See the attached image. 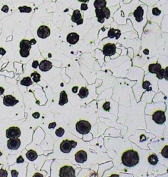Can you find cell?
Segmentation results:
<instances>
[{
	"label": "cell",
	"instance_id": "obj_1",
	"mask_svg": "<svg viewBox=\"0 0 168 177\" xmlns=\"http://www.w3.org/2000/svg\"><path fill=\"white\" fill-rule=\"evenodd\" d=\"M122 163L127 167L135 166L139 162V155L137 152L133 149H129L125 152L122 156Z\"/></svg>",
	"mask_w": 168,
	"mask_h": 177
},
{
	"label": "cell",
	"instance_id": "obj_2",
	"mask_svg": "<svg viewBox=\"0 0 168 177\" xmlns=\"http://www.w3.org/2000/svg\"><path fill=\"white\" fill-rule=\"evenodd\" d=\"M95 13L98 22L100 23H103L105 18L108 19L110 17V11L106 7L100 9H95Z\"/></svg>",
	"mask_w": 168,
	"mask_h": 177
},
{
	"label": "cell",
	"instance_id": "obj_3",
	"mask_svg": "<svg viewBox=\"0 0 168 177\" xmlns=\"http://www.w3.org/2000/svg\"><path fill=\"white\" fill-rule=\"evenodd\" d=\"M76 130L77 131L82 134H88L91 131V125L88 121L85 120H80L76 124Z\"/></svg>",
	"mask_w": 168,
	"mask_h": 177
},
{
	"label": "cell",
	"instance_id": "obj_4",
	"mask_svg": "<svg viewBox=\"0 0 168 177\" xmlns=\"http://www.w3.org/2000/svg\"><path fill=\"white\" fill-rule=\"evenodd\" d=\"M77 146V142L74 140H63L61 144H60V148L61 152L65 154H68L70 152L71 149L72 148H76Z\"/></svg>",
	"mask_w": 168,
	"mask_h": 177
},
{
	"label": "cell",
	"instance_id": "obj_5",
	"mask_svg": "<svg viewBox=\"0 0 168 177\" xmlns=\"http://www.w3.org/2000/svg\"><path fill=\"white\" fill-rule=\"evenodd\" d=\"M59 176L60 177H74L75 176V170L72 166H64L60 170Z\"/></svg>",
	"mask_w": 168,
	"mask_h": 177
},
{
	"label": "cell",
	"instance_id": "obj_6",
	"mask_svg": "<svg viewBox=\"0 0 168 177\" xmlns=\"http://www.w3.org/2000/svg\"><path fill=\"white\" fill-rule=\"evenodd\" d=\"M152 119L156 124L160 125L163 124L166 119L165 112L161 110L156 111L152 115Z\"/></svg>",
	"mask_w": 168,
	"mask_h": 177
},
{
	"label": "cell",
	"instance_id": "obj_7",
	"mask_svg": "<svg viewBox=\"0 0 168 177\" xmlns=\"http://www.w3.org/2000/svg\"><path fill=\"white\" fill-rule=\"evenodd\" d=\"M21 132L20 129L17 127H11L6 131V136L8 139L18 138L21 136Z\"/></svg>",
	"mask_w": 168,
	"mask_h": 177
},
{
	"label": "cell",
	"instance_id": "obj_8",
	"mask_svg": "<svg viewBox=\"0 0 168 177\" xmlns=\"http://www.w3.org/2000/svg\"><path fill=\"white\" fill-rule=\"evenodd\" d=\"M103 51L105 56H112L116 53V46L113 43H107L104 45Z\"/></svg>",
	"mask_w": 168,
	"mask_h": 177
},
{
	"label": "cell",
	"instance_id": "obj_9",
	"mask_svg": "<svg viewBox=\"0 0 168 177\" xmlns=\"http://www.w3.org/2000/svg\"><path fill=\"white\" fill-rule=\"evenodd\" d=\"M37 33L39 38L42 39H45L50 36L51 30L48 26L42 25L39 26V28L37 31Z\"/></svg>",
	"mask_w": 168,
	"mask_h": 177
},
{
	"label": "cell",
	"instance_id": "obj_10",
	"mask_svg": "<svg viewBox=\"0 0 168 177\" xmlns=\"http://www.w3.org/2000/svg\"><path fill=\"white\" fill-rule=\"evenodd\" d=\"M21 146V140L18 138L10 139L8 142V147L10 149L16 150Z\"/></svg>",
	"mask_w": 168,
	"mask_h": 177
},
{
	"label": "cell",
	"instance_id": "obj_11",
	"mask_svg": "<svg viewBox=\"0 0 168 177\" xmlns=\"http://www.w3.org/2000/svg\"><path fill=\"white\" fill-rule=\"evenodd\" d=\"M72 20L74 22L76 23L78 25L82 24L84 23V20L82 16L81 13L78 9L74 11L73 15L72 17Z\"/></svg>",
	"mask_w": 168,
	"mask_h": 177
},
{
	"label": "cell",
	"instance_id": "obj_12",
	"mask_svg": "<svg viewBox=\"0 0 168 177\" xmlns=\"http://www.w3.org/2000/svg\"><path fill=\"white\" fill-rule=\"evenodd\" d=\"M18 103V100H17L12 95H6L3 98V104L6 106H13L17 104Z\"/></svg>",
	"mask_w": 168,
	"mask_h": 177
},
{
	"label": "cell",
	"instance_id": "obj_13",
	"mask_svg": "<svg viewBox=\"0 0 168 177\" xmlns=\"http://www.w3.org/2000/svg\"><path fill=\"white\" fill-rule=\"evenodd\" d=\"M52 63L48 60H42L39 64V70L42 72H48L52 68Z\"/></svg>",
	"mask_w": 168,
	"mask_h": 177
},
{
	"label": "cell",
	"instance_id": "obj_14",
	"mask_svg": "<svg viewBox=\"0 0 168 177\" xmlns=\"http://www.w3.org/2000/svg\"><path fill=\"white\" fill-rule=\"evenodd\" d=\"M143 15H144V11L141 6H139L133 13L134 17H135V20L139 23L141 22L143 20Z\"/></svg>",
	"mask_w": 168,
	"mask_h": 177
},
{
	"label": "cell",
	"instance_id": "obj_15",
	"mask_svg": "<svg viewBox=\"0 0 168 177\" xmlns=\"http://www.w3.org/2000/svg\"><path fill=\"white\" fill-rule=\"evenodd\" d=\"M87 154L84 150H79L75 155V159L78 163H84L87 161Z\"/></svg>",
	"mask_w": 168,
	"mask_h": 177
},
{
	"label": "cell",
	"instance_id": "obj_16",
	"mask_svg": "<svg viewBox=\"0 0 168 177\" xmlns=\"http://www.w3.org/2000/svg\"><path fill=\"white\" fill-rule=\"evenodd\" d=\"M79 39V36L77 33L75 32L70 33L66 37V41L71 45H74L78 43Z\"/></svg>",
	"mask_w": 168,
	"mask_h": 177
},
{
	"label": "cell",
	"instance_id": "obj_17",
	"mask_svg": "<svg viewBox=\"0 0 168 177\" xmlns=\"http://www.w3.org/2000/svg\"><path fill=\"white\" fill-rule=\"evenodd\" d=\"M31 43L29 40L23 39L21 42V43H20V48H21V50L30 51L31 49Z\"/></svg>",
	"mask_w": 168,
	"mask_h": 177
},
{
	"label": "cell",
	"instance_id": "obj_18",
	"mask_svg": "<svg viewBox=\"0 0 168 177\" xmlns=\"http://www.w3.org/2000/svg\"><path fill=\"white\" fill-rule=\"evenodd\" d=\"M121 36V32L120 30L118 29H114L111 28L109 30L108 32V36L110 38H116V39H118Z\"/></svg>",
	"mask_w": 168,
	"mask_h": 177
},
{
	"label": "cell",
	"instance_id": "obj_19",
	"mask_svg": "<svg viewBox=\"0 0 168 177\" xmlns=\"http://www.w3.org/2000/svg\"><path fill=\"white\" fill-rule=\"evenodd\" d=\"M167 70H168V68H166L164 69H160L156 74V76L158 79H162L163 78H165V80H168L167 78Z\"/></svg>",
	"mask_w": 168,
	"mask_h": 177
},
{
	"label": "cell",
	"instance_id": "obj_20",
	"mask_svg": "<svg viewBox=\"0 0 168 177\" xmlns=\"http://www.w3.org/2000/svg\"><path fill=\"white\" fill-rule=\"evenodd\" d=\"M68 95H67L66 93L63 91L61 93H60V100H59V105L60 106H63L65 104H66L68 103Z\"/></svg>",
	"mask_w": 168,
	"mask_h": 177
},
{
	"label": "cell",
	"instance_id": "obj_21",
	"mask_svg": "<svg viewBox=\"0 0 168 177\" xmlns=\"http://www.w3.org/2000/svg\"><path fill=\"white\" fill-rule=\"evenodd\" d=\"M160 69H162V66L159 63L151 64L149 66V72L152 73H156Z\"/></svg>",
	"mask_w": 168,
	"mask_h": 177
},
{
	"label": "cell",
	"instance_id": "obj_22",
	"mask_svg": "<svg viewBox=\"0 0 168 177\" xmlns=\"http://www.w3.org/2000/svg\"><path fill=\"white\" fill-rule=\"evenodd\" d=\"M26 158H27L30 161H34L37 159L38 154L34 150L30 149V150H29L27 153H26Z\"/></svg>",
	"mask_w": 168,
	"mask_h": 177
},
{
	"label": "cell",
	"instance_id": "obj_23",
	"mask_svg": "<svg viewBox=\"0 0 168 177\" xmlns=\"http://www.w3.org/2000/svg\"><path fill=\"white\" fill-rule=\"evenodd\" d=\"M93 5L95 9L104 8L106 5V0H95L93 3Z\"/></svg>",
	"mask_w": 168,
	"mask_h": 177
},
{
	"label": "cell",
	"instance_id": "obj_24",
	"mask_svg": "<svg viewBox=\"0 0 168 177\" xmlns=\"http://www.w3.org/2000/svg\"><path fill=\"white\" fill-rule=\"evenodd\" d=\"M89 94V90L86 87H82L79 92V97L81 99H85L87 97Z\"/></svg>",
	"mask_w": 168,
	"mask_h": 177
},
{
	"label": "cell",
	"instance_id": "obj_25",
	"mask_svg": "<svg viewBox=\"0 0 168 177\" xmlns=\"http://www.w3.org/2000/svg\"><path fill=\"white\" fill-rule=\"evenodd\" d=\"M148 161H149V162L150 163L151 165H155L158 162V158L156 155L151 154L149 156V158H148Z\"/></svg>",
	"mask_w": 168,
	"mask_h": 177
},
{
	"label": "cell",
	"instance_id": "obj_26",
	"mask_svg": "<svg viewBox=\"0 0 168 177\" xmlns=\"http://www.w3.org/2000/svg\"><path fill=\"white\" fill-rule=\"evenodd\" d=\"M21 84L24 86H30L32 85V81L30 77H26L21 80Z\"/></svg>",
	"mask_w": 168,
	"mask_h": 177
},
{
	"label": "cell",
	"instance_id": "obj_27",
	"mask_svg": "<svg viewBox=\"0 0 168 177\" xmlns=\"http://www.w3.org/2000/svg\"><path fill=\"white\" fill-rule=\"evenodd\" d=\"M31 77L32 78L33 81H34V82L37 83V82H39V81H40V78H41V76H40V74L38 73V72H34L31 74Z\"/></svg>",
	"mask_w": 168,
	"mask_h": 177
},
{
	"label": "cell",
	"instance_id": "obj_28",
	"mask_svg": "<svg viewBox=\"0 0 168 177\" xmlns=\"http://www.w3.org/2000/svg\"><path fill=\"white\" fill-rule=\"evenodd\" d=\"M18 10L21 13H28L32 11V8L27 6H22V7H19Z\"/></svg>",
	"mask_w": 168,
	"mask_h": 177
},
{
	"label": "cell",
	"instance_id": "obj_29",
	"mask_svg": "<svg viewBox=\"0 0 168 177\" xmlns=\"http://www.w3.org/2000/svg\"><path fill=\"white\" fill-rule=\"evenodd\" d=\"M64 133V129L62 128V127L59 128V129H57V130L55 131L56 135L57 136V137H63Z\"/></svg>",
	"mask_w": 168,
	"mask_h": 177
},
{
	"label": "cell",
	"instance_id": "obj_30",
	"mask_svg": "<svg viewBox=\"0 0 168 177\" xmlns=\"http://www.w3.org/2000/svg\"><path fill=\"white\" fill-rule=\"evenodd\" d=\"M150 85L151 84L149 81H144L143 83V87L145 88V89H146L147 91H151L152 88L150 87Z\"/></svg>",
	"mask_w": 168,
	"mask_h": 177
},
{
	"label": "cell",
	"instance_id": "obj_31",
	"mask_svg": "<svg viewBox=\"0 0 168 177\" xmlns=\"http://www.w3.org/2000/svg\"><path fill=\"white\" fill-rule=\"evenodd\" d=\"M167 149H168V146H165L163 149H162V155L164 156V158H168V150H167Z\"/></svg>",
	"mask_w": 168,
	"mask_h": 177
},
{
	"label": "cell",
	"instance_id": "obj_32",
	"mask_svg": "<svg viewBox=\"0 0 168 177\" xmlns=\"http://www.w3.org/2000/svg\"><path fill=\"white\" fill-rule=\"evenodd\" d=\"M20 54H21V57H28L30 54V51H26L24 50H20Z\"/></svg>",
	"mask_w": 168,
	"mask_h": 177
},
{
	"label": "cell",
	"instance_id": "obj_33",
	"mask_svg": "<svg viewBox=\"0 0 168 177\" xmlns=\"http://www.w3.org/2000/svg\"><path fill=\"white\" fill-rule=\"evenodd\" d=\"M152 14L155 16H158L161 14V11L157 8H154L152 9Z\"/></svg>",
	"mask_w": 168,
	"mask_h": 177
},
{
	"label": "cell",
	"instance_id": "obj_34",
	"mask_svg": "<svg viewBox=\"0 0 168 177\" xmlns=\"http://www.w3.org/2000/svg\"><path fill=\"white\" fill-rule=\"evenodd\" d=\"M103 109L105 111L109 112L110 110V104L109 102H106V103L103 104Z\"/></svg>",
	"mask_w": 168,
	"mask_h": 177
},
{
	"label": "cell",
	"instance_id": "obj_35",
	"mask_svg": "<svg viewBox=\"0 0 168 177\" xmlns=\"http://www.w3.org/2000/svg\"><path fill=\"white\" fill-rule=\"evenodd\" d=\"M8 176V172L5 170L0 169V177H6Z\"/></svg>",
	"mask_w": 168,
	"mask_h": 177
},
{
	"label": "cell",
	"instance_id": "obj_36",
	"mask_svg": "<svg viewBox=\"0 0 168 177\" xmlns=\"http://www.w3.org/2000/svg\"><path fill=\"white\" fill-rule=\"evenodd\" d=\"M87 9H88V6H87V5L85 3H83L81 5V10L86 11V10H87Z\"/></svg>",
	"mask_w": 168,
	"mask_h": 177
},
{
	"label": "cell",
	"instance_id": "obj_37",
	"mask_svg": "<svg viewBox=\"0 0 168 177\" xmlns=\"http://www.w3.org/2000/svg\"><path fill=\"white\" fill-rule=\"evenodd\" d=\"M38 66H39L38 61V60H34V61H33V63H32V67L33 68H37Z\"/></svg>",
	"mask_w": 168,
	"mask_h": 177
},
{
	"label": "cell",
	"instance_id": "obj_38",
	"mask_svg": "<svg viewBox=\"0 0 168 177\" xmlns=\"http://www.w3.org/2000/svg\"><path fill=\"white\" fill-rule=\"evenodd\" d=\"M24 161V160L23 158L22 157L21 155H20L19 157L17 158V163H23Z\"/></svg>",
	"mask_w": 168,
	"mask_h": 177
},
{
	"label": "cell",
	"instance_id": "obj_39",
	"mask_svg": "<svg viewBox=\"0 0 168 177\" xmlns=\"http://www.w3.org/2000/svg\"><path fill=\"white\" fill-rule=\"evenodd\" d=\"M2 11L5 12V13H8L9 11V8H8V5H4L2 9Z\"/></svg>",
	"mask_w": 168,
	"mask_h": 177
},
{
	"label": "cell",
	"instance_id": "obj_40",
	"mask_svg": "<svg viewBox=\"0 0 168 177\" xmlns=\"http://www.w3.org/2000/svg\"><path fill=\"white\" fill-rule=\"evenodd\" d=\"M18 172L16 171L15 170H13V171H11V175H12V176H13V177L17 176H18Z\"/></svg>",
	"mask_w": 168,
	"mask_h": 177
},
{
	"label": "cell",
	"instance_id": "obj_41",
	"mask_svg": "<svg viewBox=\"0 0 168 177\" xmlns=\"http://www.w3.org/2000/svg\"><path fill=\"white\" fill-rule=\"evenodd\" d=\"M32 116L34 118H39V116H40V114H39V113H38V112H35V113H33V114H32Z\"/></svg>",
	"mask_w": 168,
	"mask_h": 177
},
{
	"label": "cell",
	"instance_id": "obj_42",
	"mask_svg": "<svg viewBox=\"0 0 168 177\" xmlns=\"http://www.w3.org/2000/svg\"><path fill=\"white\" fill-rule=\"evenodd\" d=\"M56 125H57V124H56L55 122H53V123H51V124H49V129H53V128H55L56 127Z\"/></svg>",
	"mask_w": 168,
	"mask_h": 177
},
{
	"label": "cell",
	"instance_id": "obj_43",
	"mask_svg": "<svg viewBox=\"0 0 168 177\" xmlns=\"http://www.w3.org/2000/svg\"><path fill=\"white\" fill-rule=\"evenodd\" d=\"M6 51L3 48H0V54H1V55H4Z\"/></svg>",
	"mask_w": 168,
	"mask_h": 177
},
{
	"label": "cell",
	"instance_id": "obj_44",
	"mask_svg": "<svg viewBox=\"0 0 168 177\" xmlns=\"http://www.w3.org/2000/svg\"><path fill=\"white\" fill-rule=\"evenodd\" d=\"M78 87H74L72 88V92L74 93H76L78 92Z\"/></svg>",
	"mask_w": 168,
	"mask_h": 177
},
{
	"label": "cell",
	"instance_id": "obj_45",
	"mask_svg": "<svg viewBox=\"0 0 168 177\" xmlns=\"http://www.w3.org/2000/svg\"><path fill=\"white\" fill-rule=\"evenodd\" d=\"M30 43H31V45H34V44H36V39H32V40L30 41Z\"/></svg>",
	"mask_w": 168,
	"mask_h": 177
},
{
	"label": "cell",
	"instance_id": "obj_46",
	"mask_svg": "<svg viewBox=\"0 0 168 177\" xmlns=\"http://www.w3.org/2000/svg\"><path fill=\"white\" fill-rule=\"evenodd\" d=\"M4 93V88L2 87H0V95L3 94Z\"/></svg>",
	"mask_w": 168,
	"mask_h": 177
},
{
	"label": "cell",
	"instance_id": "obj_47",
	"mask_svg": "<svg viewBox=\"0 0 168 177\" xmlns=\"http://www.w3.org/2000/svg\"><path fill=\"white\" fill-rule=\"evenodd\" d=\"M78 1L80 2H82V3H87V2H88L89 0H78Z\"/></svg>",
	"mask_w": 168,
	"mask_h": 177
},
{
	"label": "cell",
	"instance_id": "obj_48",
	"mask_svg": "<svg viewBox=\"0 0 168 177\" xmlns=\"http://www.w3.org/2000/svg\"><path fill=\"white\" fill-rule=\"evenodd\" d=\"M144 53H145V54H149V50L145 49V50L144 51Z\"/></svg>",
	"mask_w": 168,
	"mask_h": 177
},
{
	"label": "cell",
	"instance_id": "obj_49",
	"mask_svg": "<svg viewBox=\"0 0 168 177\" xmlns=\"http://www.w3.org/2000/svg\"><path fill=\"white\" fill-rule=\"evenodd\" d=\"M39 176V174H35V175H34V176ZM39 176H42V175H39Z\"/></svg>",
	"mask_w": 168,
	"mask_h": 177
},
{
	"label": "cell",
	"instance_id": "obj_50",
	"mask_svg": "<svg viewBox=\"0 0 168 177\" xmlns=\"http://www.w3.org/2000/svg\"><path fill=\"white\" fill-rule=\"evenodd\" d=\"M2 155V152H0V156H1V155Z\"/></svg>",
	"mask_w": 168,
	"mask_h": 177
}]
</instances>
